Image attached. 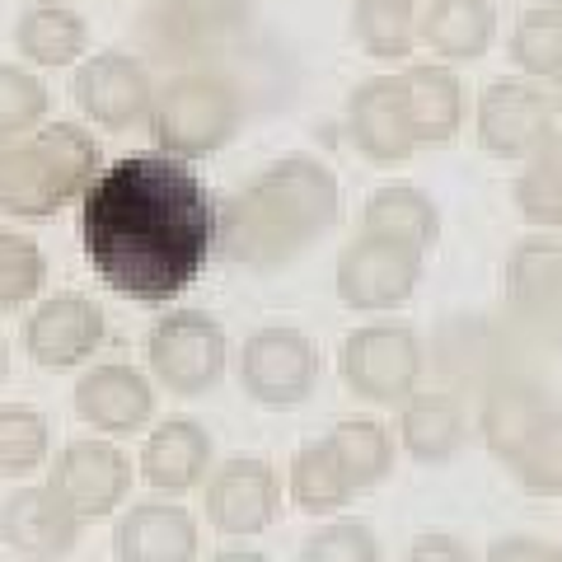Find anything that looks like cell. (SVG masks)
<instances>
[{
  "mask_svg": "<svg viewBox=\"0 0 562 562\" xmlns=\"http://www.w3.org/2000/svg\"><path fill=\"white\" fill-rule=\"evenodd\" d=\"M80 249L113 295L169 305L221 249V202L188 160L122 155L80 202Z\"/></svg>",
  "mask_w": 562,
  "mask_h": 562,
  "instance_id": "1",
  "label": "cell"
},
{
  "mask_svg": "<svg viewBox=\"0 0 562 562\" xmlns=\"http://www.w3.org/2000/svg\"><path fill=\"white\" fill-rule=\"evenodd\" d=\"M342 216V188L314 155H281L221 202V254L254 272L286 268Z\"/></svg>",
  "mask_w": 562,
  "mask_h": 562,
  "instance_id": "2",
  "label": "cell"
},
{
  "mask_svg": "<svg viewBox=\"0 0 562 562\" xmlns=\"http://www.w3.org/2000/svg\"><path fill=\"white\" fill-rule=\"evenodd\" d=\"M99 173L103 150L94 132L76 122H43L38 132L14 136L0 160V211L14 221H52L85 202Z\"/></svg>",
  "mask_w": 562,
  "mask_h": 562,
  "instance_id": "3",
  "label": "cell"
},
{
  "mask_svg": "<svg viewBox=\"0 0 562 562\" xmlns=\"http://www.w3.org/2000/svg\"><path fill=\"white\" fill-rule=\"evenodd\" d=\"M239 122H244V103L235 85L216 76V70L188 66L155 90V109L146 127L155 136V150L192 165L231 146Z\"/></svg>",
  "mask_w": 562,
  "mask_h": 562,
  "instance_id": "4",
  "label": "cell"
},
{
  "mask_svg": "<svg viewBox=\"0 0 562 562\" xmlns=\"http://www.w3.org/2000/svg\"><path fill=\"white\" fill-rule=\"evenodd\" d=\"M427 371V351L408 324H361L338 347V375L357 398L403 408Z\"/></svg>",
  "mask_w": 562,
  "mask_h": 562,
  "instance_id": "5",
  "label": "cell"
},
{
  "mask_svg": "<svg viewBox=\"0 0 562 562\" xmlns=\"http://www.w3.org/2000/svg\"><path fill=\"white\" fill-rule=\"evenodd\" d=\"M150 380L179 398H202L216 390L231 366V338L216 314L206 310H169L146 338Z\"/></svg>",
  "mask_w": 562,
  "mask_h": 562,
  "instance_id": "6",
  "label": "cell"
},
{
  "mask_svg": "<svg viewBox=\"0 0 562 562\" xmlns=\"http://www.w3.org/2000/svg\"><path fill=\"white\" fill-rule=\"evenodd\" d=\"M422 268H427V254L422 249L361 235L338 254L333 291H338V301L351 314H394L417 295Z\"/></svg>",
  "mask_w": 562,
  "mask_h": 562,
  "instance_id": "7",
  "label": "cell"
},
{
  "mask_svg": "<svg viewBox=\"0 0 562 562\" xmlns=\"http://www.w3.org/2000/svg\"><path fill=\"white\" fill-rule=\"evenodd\" d=\"M558 132V113L549 99V85L502 76L483 85L479 103H473V136L492 160H516L525 165L530 155Z\"/></svg>",
  "mask_w": 562,
  "mask_h": 562,
  "instance_id": "8",
  "label": "cell"
},
{
  "mask_svg": "<svg viewBox=\"0 0 562 562\" xmlns=\"http://www.w3.org/2000/svg\"><path fill=\"white\" fill-rule=\"evenodd\" d=\"M239 390L249 394L258 408H301L319 384V351L301 328L272 324L244 338L235 357Z\"/></svg>",
  "mask_w": 562,
  "mask_h": 562,
  "instance_id": "9",
  "label": "cell"
},
{
  "mask_svg": "<svg viewBox=\"0 0 562 562\" xmlns=\"http://www.w3.org/2000/svg\"><path fill=\"white\" fill-rule=\"evenodd\" d=\"M136 473L140 469L132 464V454L113 436H76L47 464V483L57 487V497L85 525H94V520H109L127 502Z\"/></svg>",
  "mask_w": 562,
  "mask_h": 562,
  "instance_id": "10",
  "label": "cell"
},
{
  "mask_svg": "<svg viewBox=\"0 0 562 562\" xmlns=\"http://www.w3.org/2000/svg\"><path fill=\"white\" fill-rule=\"evenodd\" d=\"M70 99L85 122L103 132H132L136 122H150L155 109V80L136 52L103 47L85 57L70 76Z\"/></svg>",
  "mask_w": 562,
  "mask_h": 562,
  "instance_id": "11",
  "label": "cell"
},
{
  "mask_svg": "<svg viewBox=\"0 0 562 562\" xmlns=\"http://www.w3.org/2000/svg\"><path fill=\"white\" fill-rule=\"evenodd\" d=\"M202 506H206V525L225 539L268 535L281 516V479L258 454H235V460L211 469Z\"/></svg>",
  "mask_w": 562,
  "mask_h": 562,
  "instance_id": "12",
  "label": "cell"
},
{
  "mask_svg": "<svg viewBox=\"0 0 562 562\" xmlns=\"http://www.w3.org/2000/svg\"><path fill=\"white\" fill-rule=\"evenodd\" d=\"M103 310L80 291L47 295L24 319V351L38 371H76L103 347Z\"/></svg>",
  "mask_w": 562,
  "mask_h": 562,
  "instance_id": "13",
  "label": "cell"
},
{
  "mask_svg": "<svg viewBox=\"0 0 562 562\" xmlns=\"http://www.w3.org/2000/svg\"><path fill=\"white\" fill-rule=\"evenodd\" d=\"M85 520L57 497L52 483H20L0 502V539L24 562H61L76 553Z\"/></svg>",
  "mask_w": 562,
  "mask_h": 562,
  "instance_id": "14",
  "label": "cell"
},
{
  "mask_svg": "<svg viewBox=\"0 0 562 562\" xmlns=\"http://www.w3.org/2000/svg\"><path fill=\"white\" fill-rule=\"evenodd\" d=\"M254 0H155L146 10V43L165 61H192L239 33Z\"/></svg>",
  "mask_w": 562,
  "mask_h": 562,
  "instance_id": "15",
  "label": "cell"
},
{
  "mask_svg": "<svg viewBox=\"0 0 562 562\" xmlns=\"http://www.w3.org/2000/svg\"><path fill=\"white\" fill-rule=\"evenodd\" d=\"M347 140L371 165H403L417 155V136L408 127L398 76H371L347 94Z\"/></svg>",
  "mask_w": 562,
  "mask_h": 562,
  "instance_id": "16",
  "label": "cell"
},
{
  "mask_svg": "<svg viewBox=\"0 0 562 562\" xmlns=\"http://www.w3.org/2000/svg\"><path fill=\"white\" fill-rule=\"evenodd\" d=\"M198 549H202L198 516L173 497L132 502L113 525L117 562H198Z\"/></svg>",
  "mask_w": 562,
  "mask_h": 562,
  "instance_id": "17",
  "label": "cell"
},
{
  "mask_svg": "<svg viewBox=\"0 0 562 562\" xmlns=\"http://www.w3.org/2000/svg\"><path fill=\"white\" fill-rule=\"evenodd\" d=\"M76 417L99 436L140 431L155 417V384L136 366L99 361L76 380Z\"/></svg>",
  "mask_w": 562,
  "mask_h": 562,
  "instance_id": "18",
  "label": "cell"
},
{
  "mask_svg": "<svg viewBox=\"0 0 562 562\" xmlns=\"http://www.w3.org/2000/svg\"><path fill=\"white\" fill-rule=\"evenodd\" d=\"M394 76L403 90V109H408V127L417 136V150L450 146L464 132V117H469L460 70L446 61H408Z\"/></svg>",
  "mask_w": 562,
  "mask_h": 562,
  "instance_id": "19",
  "label": "cell"
},
{
  "mask_svg": "<svg viewBox=\"0 0 562 562\" xmlns=\"http://www.w3.org/2000/svg\"><path fill=\"white\" fill-rule=\"evenodd\" d=\"M140 479L160 497H183L192 487H206L211 479V436L192 417H165L146 441H140Z\"/></svg>",
  "mask_w": 562,
  "mask_h": 562,
  "instance_id": "20",
  "label": "cell"
},
{
  "mask_svg": "<svg viewBox=\"0 0 562 562\" xmlns=\"http://www.w3.org/2000/svg\"><path fill=\"white\" fill-rule=\"evenodd\" d=\"M497 43V5L492 0H427L417 14V47H427L436 61L464 66L479 61Z\"/></svg>",
  "mask_w": 562,
  "mask_h": 562,
  "instance_id": "21",
  "label": "cell"
},
{
  "mask_svg": "<svg viewBox=\"0 0 562 562\" xmlns=\"http://www.w3.org/2000/svg\"><path fill=\"white\" fill-rule=\"evenodd\" d=\"M506 305L530 324L562 319V239L525 235L506 254Z\"/></svg>",
  "mask_w": 562,
  "mask_h": 562,
  "instance_id": "22",
  "label": "cell"
},
{
  "mask_svg": "<svg viewBox=\"0 0 562 562\" xmlns=\"http://www.w3.org/2000/svg\"><path fill=\"white\" fill-rule=\"evenodd\" d=\"M549 413H553V403L539 384L497 380V384H487V394L479 403V436H483V446L512 469L516 454L530 446L535 431L549 422Z\"/></svg>",
  "mask_w": 562,
  "mask_h": 562,
  "instance_id": "23",
  "label": "cell"
},
{
  "mask_svg": "<svg viewBox=\"0 0 562 562\" xmlns=\"http://www.w3.org/2000/svg\"><path fill=\"white\" fill-rule=\"evenodd\" d=\"M14 47L38 70H66L90 57V24L66 0H38L14 24Z\"/></svg>",
  "mask_w": 562,
  "mask_h": 562,
  "instance_id": "24",
  "label": "cell"
},
{
  "mask_svg": "<svg viewBox=\"0 0 562 562\" xmlns=\"http://www.w3.org/2000/svg\"><path fill=\"white\" fill-rule=\"evenodd\" d=\"M469 441V417L464 403L454 394L417 390L398 408V446L413 454L417 464H450Z\"/></svg>",
  "mask_w": 562,
  "mask_h": 562,
  "instance_id": "25",
  "label": "cell"
},
{
  "mask_svg": "<svg viewBox=\"0 0 562 562\" xmlns=\"http://www.w3.org/2000/svg\"><path fill=\"white\" fill-rule=\"evenodd\" d=\"M361 235L394 239V244H408V249L431 254L441 244V206L417 183H384L361 206Z\"/></svg>",
  "mask_w": 562,
  "mask_h": 562,
  "instance_id": "26",
  "label": "cell"
},
{
  "mask_svg": "<svg viewBox=\"0 0 562 562\" xmlns=\"http://www.w3.org/2000/svg\"><path fill=\"white\" fill-rule=\"evenodd\" d=\"M286 497L295 512H305L314 520H333L357 497V483L347 479V469L338 464L328 441H310L295 450V460L286 469Z\"/></svg>",
  "mask_w": 562,
  "mask_h": 562,
  "instance_id": "27",
  "label": "cell"
},
{
  "mask_svg": "<svg viewBox=\"0 0 562 562\" xmlns=\"http://www.w3.org/2000/svg\"><path fill=\"white\" fill-rule=\"evenodd\" d=\"M512 202L520 221L535 225L539 235L562 231V127L520 165L512 183Z\"/></svg>",
  "mask_w": 562,
  "mask_h": 562,
  "instance_id": "28",
  "label": "cell"
},
{
  "mask_svg": "<svg viewBox=\"0 0 562 562\" xmlns=\"http://www.w3.org/2000/svg\"><path fill=\"white\" fill-rule=\"evenodd\" d=\"M324 441L333 446V454L347 469V479L357 483V492L380 487L394 473V436L375 417H342Z\"/></svg>",
  "mask_w": 562,
  "mask_h": 562,
  "instance_id": "29",
  "label": "cell"
},
{
  "mask_svg": "<svg viewBox=\"0 0 562 562\" xmlns=\"http://www.w3.org/2000/svg\"><path fill=\"white\" fill-rule=\"evenodd\" d=\"M351 33L366 57L408 66L417 52V10L398 0H351Z\"/></svg>",
  "mask_w": 562,
  "mask_h": 562,
  "instance_id": "30",
  "label": "cell"
},
{
  "mask_svg": "<svg viewBox=\"0 0 562 562\" xmlns=\"http://www.w3.org/2000/svg\"><path fill=\"white\" fill-rule=\"evenodd\" d=\"M506 52H512V66L525 80L549 85L562 76V10L553 5H530L512 24V38H506Z\"/></svg>",
  "mask_w": 562,
  "mask_h": 562,
  "instance_id": "31",
  "label": "cell"
},
{
  "mask_svg": "<svg viewBox=\"0 0 562 562\" xmlns=\"http://www.w3.org/2000/svg\"><path fill=\"white\" fill-rule=\"evenodd\" d=\"M52 460V427L29 403H0V479L24 483Z\"/></svg>",
  "mask_w": 562,
  "mask_h": 562,
  "instance_id": "32",
  "label": "cell"
},
{
  "mask_svg": "<svg viewBox=\"0 0 562 562\" xmlns=\"http://www.w3.org/2000/svg\"><path fill=\"white\" fill-rule=\"evenodd\" d=\"M47 85L20 61H0V136H29L47 122Z\"/></svg>",
  "mask_w": 562,
  "mask_h": 562,
  "instance_id": "33",
  "label": "cell"
},
{
  "mask_svg": "<svg viewBox=\"0 0 562 562\" xmlns=\"http://www.w3.org/2000/svg\"><path fill=\"white\" fill-rule=\"evenodd\" d=\"M47 281V258L38 239H29L10 225H0V310H20Z\"/></svg>",
  "mask_w": 562,
  "mask_h": 562,
  "instance_id": "34",
  "label": "cell"
},
{
  "mask_svg": "<svg viewBox=\"0 0 562 562\" xmlns=\"http://www.w3.org/2000/svg\"><path fill=\"white\" fill-rule=\"evenodd\" d=\"M512 473L525 492H535V497H562V413L558 408L535 431V441L516 454Z\"/></svg>",
  "mask_w": 562,
  "mask_h": 562,
  "instance_id": "35",
  "label": "cell"
},
{
  "mask_svg": "<svg viewBox=\"0 0 562 562\" xmlns=\"http://www.w3.org/2000/svg\"><path fill=\"white\" fill-rule=\"evenodd\" d=\"M301 562H380V539L366 520L333 516L301 543Z\"/></svg>",
  "mask_w": 562,
  "mask_h": 562,
  "instance_id": "36",
  "label": "cell"
},
{
  "mask_svg": "<svg viewBox=\"0 0 562 562\" xmlns=\"http://www.w3.org/2000/svg\"><path fill=\"white\" fill-rule=\"evenodd\" d=\"M403 562H479V558L469 553V543H464V539L431 530V535H417V539L408 543Z\"/></svg>",
  "mask_w": 562,
  "mask_h": 562,
  "instance_id": "37",
  "label": "cell"
},
{
  "mask_svg": "<svg viewBox=\"0 0 562 562\" xmlns=\"http://www.w3.org/2000/svg\"><path fill=\"white\" fill-rule=\"evenodd\" d=\"M483 562H558V543H543L530 535H506L492 543Z\"/></svg>",
  "mask_w": 562,
  "mask_h": 562,
  "instance_id": "38",
  "label": "cell"
},
{
  "mask_svg": "<svg viewBox=\"0 0 562 562\" xmlns=\"http://www.w3.org/2000/svg\"><path fill=\"white\" fill-rule=\"evenodd\" d=\"M206 562H272L262 549H221V553H211Z\"/></svg>",
  "mask_w": 562,
  "mask_h": 562,
  "instance_id": "39",
  "label": "cell"
},
{
  "mask_svg": "<svg viewBox=\"0 0 562 562\" xmlns=\"http://www.w3.org/2000/svg\"><path fill=\"white\" fill-rule=\"evenodd\" d=\"M10 375V342H5V333H0V384H5Z\"/></svg>",
  "mask_w": 562,
  "mask_h": 562,
  "instance_id": "40",
  "label": "cell"
},
{
  "mask_svg": "<svg viewBox=\"0 0 562 562\" xmlns=\"http://www.w3.org/2000/svg\"><path fill=\"white\" fill-rule=\"evenodd\" d=\"M549 99H553V113L562 117V76H558V80H549Z\"/></svg>",
  "mask_w": 562,
  "mask_h": 562,
  "instance_id": "41",
  "label": "cell"
},
{
  "mask_svg": "<svg viewBox=\"0 0 562 562\" xmlns=\"http://www.w3.org/2000/svg\"><path fill=\"white\" fill-rule=\"evenodd\" d=\"M10 140H14V136H0V160H5V150H10Z\"/></svg>",
  "mask_w": 562,
  "mask_h": 562,
  "instance_id": "42",
  "label": "cell"
},
{
  "mask_svg": "<svg viewBox=\"0 0 562 562\" xmlns=\"http://www.w3.org/2000/svg\"><path fill=\"white\" fill-rule=\"evenodd\" d=\"M398 5H413V10H417V5H422V0H398Z\"/></svg>",
  "mask_w": 562,
  "mask_h": 562,
  "instance_id": "43",
  "label": "cell"
},
{
  "mask_svg": "<svg viewBox=\"0 0 562 562\" xmlns=\"http://www.w3.org/2000/svg\"><path fill=\"white\" fill-rule=\"evenodd\" d=\"M558 562H562V543H558Z\"/></svg>",
  "mask_w": 562,
  "mask_h": 562,
  "instance_id": "44",
  "label": "cell"
},
{
  "mask_svg": "<svg viewBox=\"0 0 562 562\" xmlns=\"http://www.w3.org/2000/svg\"><path fill=\"white\" fill-rule=\"evenodd\" d=\"M553 5H558V10H562V0H553Z\"/></svg>",
  "mask_w": 562,
  "mask_h": 562,
  "instance_id": "45",
  "label": "cell"
},
{
  "mask_svg": "<svg viewBox=\"0 0 562 562\" xmlns=\"http://www.w3.org/2000/svg\"><path fill=\"white\" fill-rule=\"evenodd\" d=\"M66 5H70V0H66Z\"/></svg>",
  "mask_w": 562,
  "mask_h": 562,
  "instance_id": "46",
  "label": "cell"
}]
</instances>
